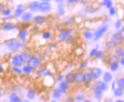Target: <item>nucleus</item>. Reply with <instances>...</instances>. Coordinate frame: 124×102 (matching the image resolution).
<instances>
[{
	"label": "nucleus",
	"instance_id": "nucleus-1",
	"mask_svg": "<svg viewBox=\"0 0 124 102\" xmlns=\"http://www.w3.org/2000/svg\"><path fill=\"white\" fill-rule=\"evenodd\" d=\"M5 44H6V46L8 47V48L9 50H13V51L18 50L21 47H22V45H21L20 43L18 40H16L15 39H10L8 40H5Z\"/></svg>",
	"mask_w": 124,
	"mask_h": 102
},
{
	"label": "nucleus",
	"instance_id": "nucleus-2",
	"mask_svg": "<svg viewBox=\"0 0 124 102\" xmlns=\"http://www.w3.org/2000/svg\"><path fill=\"white\" fill-rule=\"evenodd\" d=\"M93 91H102L104 92L107 89V85L104 82H96L93 84L91 87Z\"/></svg>",
	"mask_w": 124,
	"mask_h": 102
},
{
	"label": "nucleus",
	"instance_id": "nucleus-3",
	"mask_svg": "<svg viewBox=\"0 0 124 102\" xmlns=\"http://www.w3.org/2000/svg\"><path fill=\"white\" fill-rule=\"evenodd\" d=\"M107 29H108V25H107V24H104V25L101 26V28H99L98 30H97L95 31V33H94L95 40H99L101 37L106 33V31H107Z\"/></svg>",
	"mask_w": 124,
	"mask_h": 102
},
{
	"label": "nucleus",
	"instance_id": "nucleus-4",
	"mask_svg": "<svg viewBox=\"0 0 124 102\" xmlns=\"http://www.w3.org/2000/svg\"><path fill=\"white\" fill-rule=\"evenodd\" d=\"M38 10L41 12H48L51 10V5L49 3V2H42L40 4H39Z\"/></svg>",
	"mask_w": 124,
	"mask_h": 102
},
{
	"label": "nucleus",
	"instance_id": "nucleus-5",
	"mask_svg": "<svg viewBox=\"0 0 124 102\" xmlns=\"http://www.w3.org/2000/svg\"><path fill=\"white\" fill-rule=\"evenodd\" d=\"M28 65L32 68V69H36L37 67H38L40 65V60L37 57L35 56H31L30 59L28 61Z\"/></svg>",
	"mask_w": 124,
	"mask_h": 102
},
{
	"label": "nucleus",
	"instance_id": "nucleus-6",
	"mask_svg": "<svg viewBox=\"0 0 124 102\" xmlns=\"http://www.w3.org/2000/svg\"><path fill=\"white\" fill-rule=\"evenodd\" d=\"M112 40L114 41L115 44H122V42L123 40V37L121 32H117V33L114 34L112 36Z\"/></svg>",
	"mask_w": 124,
	"mask_h": 102
},
{
	"label": "nucleus",
	"instance_id": "nucleus-7",
	"mask_svg": "<svg viewBox=\"0 0 124 102\" xmlns=\"http://www.w3.org/2000/svg\"><path fill=\"white\" fill-rule=\"evenodd\" d=\"M72 29H67V30H65L63 31H62L61 33L59 34L58 37L59 39H60V40H65L67 39V37L70 36V34H71L72 33Z\"/></svg>",
	"mask_w": 124,
	"mask_h": 102
},
{
	"label": "nucleus",
	"instance_id": "nucleus-8",
	"mask_svg": "<svg viewBox=\"0 0 124 102\" xmlns=\"http://www.w3.org/2000/svg\"><path fill=\"white\" fill-rule=\"evenodd\" d=\"M24 60L22 57H21V54L20 55H16L13 57L12 59V63L15 66H20L24 63Z\"/></svg>",
	"mask_w": 124,
	"mask_h": 102
},
{
	"label": "nucleus",
	"instance_id": "nucleus-9",
	"mask_svg": "<svg viewBox=\"0 0 124 102\" xmlns=\"http://www.w3.org/2000/svg\"><path fill=\"white\" fill-rule=\"evenodd\" d=\"M91 75H92L93 76V78H95V79H98L101 76V74H102V71L101 69H99V68H93L92 70H91Z\"/></svg>",
	"mask_w": 124,
	"mask_h": 102
},
{
	"label": "nucleus",
	"instance_id": "nucleus-10",
	"mask_svg": "<svg viewBox=\"0 0 124 102\" xmlns=\"http://www.w3.org/2000/svg\"><path fill=\"white\" fill-rule=\"evenodd\" d=\"M75 76V82H77L78 84H81L84 82V74L81 72H76L75 74H74Z\"/></svg>",
	"mask_w": 124,
	"mask_h": 102
},
{
	"label": "nucleus",
	"instance_id": "nucleus-11",
	"mask_svg": "<svg viewBox=\"0 0 124 102\" xmlns=\"http://www.w3.org/2000/svg\"><path fill=\"white\" fill-rule=\"evenodd\" d=\"M2 29L4 30V31H12L13 29L15 28V25L12 23H10V22H5L3 23L2 25Z\"/></svg>",
	"mask_w": 124,
	"mask_h": 102
},
{
	"label": "nucleus",
	"instance_id": "nucleus-12",
	"mask_svg": "<svg viewBox=\"0 0 124 102\" xmlns=\"http://www.w3.org/2000/svg\"><path fill=\"white\" fill-rule=\"evenodd\" d=\"M65 92H63L62 90H61L60 88H56L53 91V98L55 99H59L62 97V95L64 94Z\"/></svg>",
	"mask_w": 124,
	"mask_h": 102
},
{
	"label": "nucleus",
	"instance_id": "nucleus-13",
	"mask_svg": "<svg viewBox=\"0 0 124 102\" xmlns=\"http://www.w3.org/2000/svg\"><path fill=\"white\" fill-rule=\"evenodd\" d=\"M34 22L37 24H44L46 22V18L44 17V16H42V15H38V16H36V17H34Z\"/></svg>",
	"mask_w": 124,
	"mask_h": 102
},
{
	"label": "nucleus",
	"instance_id": "nucleus-14",
	"mask_svg": "<svg viewBox=\"0 0 124 102\" xmlns=\"http://www.w3.org/2000/svg\"><path fill=\"white\" fill-rule=\"evenodd\" d=\"M93 80V76L91 72H86L84 74V82L86 83H90L92 82Z\"/></svg>",
	"mask_w": 124,
	"mask_h": 102
},
{
	"label": "nucleus",
	"instance_id": "nucleus-15",
	"mask_svg": "<svg viewBox=\"0 0 124 102\" xmlns=\"http://www.w3.org/2000/svg\"><path fill=\"white\" fill-rule=\"evenodd\" d=\"M66 82L68 84H72L75 82V76L73 73H68L66 76Z\"/></svg>",
	"mask_w": 124,
	"mask_h": 102
},
{
	"label": "nucleus",
	"instance_id": "nucleus-16",
	"mask_svg": "<svg viewBox=\"0 0 124 102\" xmlns=\"http://www.w3.org/2000/svg\"><path fill=\"white\" fill-rule=\"evenodd\" d=\"M32 18V15L30 12H24L21 15V20L24 21H28Z\"/></svg>",
	"mask_w": 124,
	"mask_h": 102
},
{
	"label": "nucleus",
	"instance_id": "nucleus-17",
	"mask_svg": "<svg viewBox=\"0 0 124 102\" xmlns=\"http://www.w3.org/2000/svg\"><path fill=\"white\" fill-rule=\"evenodd\" d=\"M61 90H62L63 92L66 93V92L67 91V89L69 88V85L66 81H60V88Z\"/></svg>",
	"mask_w": 124,
	"mask_h": 102
},
{
	"label": "nucleus",
	"instance_id": "nucleus-18",
	"mask_svg": "<svg viewBox=\"0 0 124 102\" xmlns=\"http://www.w3.org/2000/svg\"><path fill=\"white\" fill-rule=\"evenodd\" d=\"M38 6H39V3L37 2V1H34L32 2L30 5H29V8L31 11H33V12H36V11L38 10Z\"/></svg>",
	"mask_w": 124,
	"mask_h": 102
},
{
	"label": "nucleus",
	"instance_id": "nucleus-19",
	"mask_svg": "<svg viewBox=\"0 0 124 102\" xmlns=\"http://www.w3.org/2000/svg\"><path fill=\"white\" fill-rule=\"evenodd\" d=\"M119 60L120 59L118 58V56L116 55H111V56H110V57L108 59V63L111 65L113 63H119Z\"/></svg>",
	"mask_w": 124,
	"mask_h": 102
},
{
	"label": "nucleus",
	"instance_id": "nucleus-20",
	"mask_svg": "<svg viewBox=\"0 0 124 102\" xmlns=\"http://www.w3.org/2000/svg\"><path fill=\"white\" fill-rule=\"evenodd\" d=\"M112 78H113V76L111 75L110 72H105L104 73V77H103V79H104V82H106V83L110 82L112 80Z\"/></svg>",
	"mask_w": 124,
	"mask_h": 102
},
{
	"label": "nucleus",
	"instance_id": "nucleus-21",
	"mask_svg": "<svg viewBox=\"0 0 124 102\" xmlns=\"http://www.w3.org/2000/svg\"><path fill=\"white\" fill-rule=\"evenodd\" d=\"M123 94V88H118L116 89H114V95L116 97H120Z\"/></svg>",
	"mask_w": 124,
	"mask_h": 102
},
{
	"label": "nucleus",
	"instance_id": "nucleus-22",
	"mask_svg": "<svg viewBox=\"0 0 124 102\" xmlns=\"http://www.w3.org/2000/svg\"><path fill=\"white\" fill-rule=\"evenodd\" d=\"M57 8H58L57 9V12L60 15H63L65 14V8H64V5H63L62 3L59 4Z\"/></svg>",
	"mask_w": 124,
	"mask_h": 102
},
{
	"label": "nucleus",
	"instance_id": "nucleus-23",
	"mask_svg": "<svg viewBox=\"0 0 124 102\" xmlns=\"http://www.w3.org/2000/svg\"><path fill=\"white\" fill-rule=\"evenodd\" d=\"M10 101L12 102H21V98L18 95H16V94H12L10 95Z\"/></svg>",
	"mask_w": 124,
	"mask_h": 102
},
{
	"label": "nucleus",
	"instance_id": "nucleus-24",
	"mask_svg": "<svg viewBox=\"0 0 124 102\" xmlns=\"http://www.w3.org/2000/svg\"><path fill=\"white\" fill-rule=\"evenodd\" d=\"M35 91H34L33 89H30L28 92V94H27V97L30 100H33L35 98Z\"/></svg>",
	"mask_w": 124,
	"mask_h": 102
},
{
	"label": "nucleus",
	"instance_id": "nucleus-25",
	"mask_svg": "<svg viewBox=\"0 0 124 102\" xmlns=\"http://www.w3.org/2000/svg\"><path fill=\"white\" fill-rule=\"evenodd\" d=\"M116 46V44L113 40L107 42L106 44V47H107V49H108V50H113L114 48H115Z\"/></svg>",
	"mask_w": 124,
	"mask_h": 102
},
{
	"label": "nucleus",
	"instance_id": "nucleus-26",
	"mask_svg": "<svg viewBox=\"0 0 124 102\" xmlns=\"http://www.w3.org/2000/svg\"><path fill=\"white\" fill-rule=\"evenodd\" d=\"M116 54L118 57H123L124 56V51H123V48L119 47L116 50Z\"/></svg>",
	"mask_w": 124,
	"mask_h": 102
},
{
	"label": "nucleus",
	"instance_id": "nucleus-27",
	"mask_svg": "<svg viewBox=\"0 0 124 102\" xmlns=\"http://www.w3.org/2000/svg\"><path fill=\"white\" fill-rule=\"evenodd\" d=\"M21 57H22L24 62H28V60L30 59V57H31V56L29 55V53H26V52L22 53L21 54Z\"/></svg>",
	"mask_w": 124,
	"mask_h": 102
},
{
	"label": "nucleus",
	"instance_id": "nucleus-28",
	"mask_svg": "<svg viewBox=\"0 0 124 102\" xmlns=\"http://www.w3.org/2000/svg\"><path fill=\"white\" fill-rule=\"evenodd\" d=\"M21 8V5H19V6L18 7V8L16 9L15 12V15L17 16V17H19V16H21L23 13V9Z\"/></svg>",
	"mask_w": 124,
	"mask_h": 102
},
{
	"label": "nucleus",
	"instance_id": "nucleus-29",
	"mask_svg": "<svg viewBox=\"0 0 124 102\" xmlns=\"http://www.w3.org/2000/svg\"><path fill=\"white\" fill-rule=\"evenodd\" d=\"M27 34H28V32H27V31H26V30H22V31H20L18 37H19V38H20V39L24 40V39L25 38V37H26Z\"/></svg>",
	"mask_w": 124,
	"mask_h": 102
},
{
	"label": "nucleus",
	"instance_id": "nucleus-30",
	"mask_svg": "<svg viewBox=\"0 0 124 102\" xmlns=\"http://www.w3.org/2000/svg\"><path fill=\"white\" fill-rule=\"evenodd\" d=\"M102 96V91H94V97L97 100H100L101 99Z\"/></svg>",
	"mask_w": 124,
	"mask_h": 102
},
{
	"label": "nucleus",
	"instance_id": "nucleus-31",
	"mask_svg": "<svg viewBox=\"0 0 124 102\" xmlns=\"http://www.w3.org/2000/svg\"><path fill=\"white\" fill-rule=\"evenodd\" d=\"M117 69H119V63H113L110 65V70L112 72H116Z\"/></svg>",
	"mask_w": 124,
	"mask_h": 102
},
{
	"label": "nucleus",
	"instance_id": "nucleus-32",
	"mask_svg": "<svg viewBox=\"0 0 124 102\" xmlns=\"http://www.w3.org/2000/svg\"><path fill=\"white\" fill-rule=\"evenodd\" d=\"M94 56H96L97 59H102L104 56V53L103 51H101V50H97Z\"/></svg>",
	"mask_w": 124,
	"mask_h": 102
},
{
	"label": "nucleus",
	"instance_id": "nucleus-33",
	"mask_svg": "<svg viewBox=\"0 0 124 102\" xmlns=\"http://www.w3.org/2000/svg\"><path fill=\"white\" fill-rule=\"evenodd\" d=\"M32 69H32L29 65H28V66H25L23 67L22 71H23L24 72L27 73V74H29V73H31V72H32Z\"/></svg>",
	"mask_w": 124,
	"mask_h": 102
},
{
	"label": "nucleus",
	"instance_id": "nucleus-34",
	"mask_svg": "<svg viewBox=\"0 0 124 102\" xmlns=\"http://www.w3.org/2000/svg\"><path fill=\"white\" fill-rule=\"evenodd\" d=\"M102 5L106 6L107 8H110L112 6L113 3H112V1H110V0H104V2Z\"/></svg>",
	"mask_w": 124,
	"mask_h": 102
},
{
	"label": "nucleus",
	"instance_id": "nucleus-35",
	"mask_svg": "<svg viewBox=\"0 0 124 102\" xmlns=\"http://www.w3.org/2000/svg\"><path fill=\"white\" fill-rule=\"evenodd\" d=\"M83 36L85 37L86 39L90 40L93 37V34L91 33V32H89V31H87V32H85V33L83 34Z\"/></svg>",
	"mask_w": 124,
	"mask_h": 102
},
{
	"label": "nucleus",
	"instance_id": "nucleus-36",
	"mask_svg": "<svg viewBox=\"0 0 124 102\" xmlns=\"http://www.w3.org/2000/svg\"><path fill=\"white\" fill-rule=\"evenodd\" d=\"M116 84L118 85V87H120V88H124V78H120L117 81Z\"/></svg>",
	"mask_w": 124,
	"mask_h": 102
},
{
	"label": "nucleus",
	"instance_id": "nucleus-37",
	"mask_svg": "<svg viewBox=\"0 0 124 102\" xmlns=\"http://www.w3.org/2000/svg\"><path fill=\"white\" fill-rule=\"evenodd\" d=\"M50 37H51V34H50V32H48V31L44 32V33L43 34V38L45 39V40H47V39L50 38Z\"/></svg>",
	"mask_w": 124,
	"mask_h": 102
},
{
	"label": "nucleus",
	"instance_id": "nucleus-38",
	"mask_svg": "<svg viewBox=\"0 0 124 102\" xmlns=\"http://www.w3.org/2000/svg\"><path fill=\"white\" fill-rule=\"evenodd\" d=\"M109 12H110V15L111 16L115 15H116V8H115L114 7H112V6H111V7L109 8Z\"/></svg>",
	"mask_w": 124,
	"mask_h": 102
},
{
	"label": "nucleus",
	"instance_id": "nucleus-39",
	"mask_svg": "<svg viewBox=\"0 0 124 102\" xmlns=\"http://www.w3.org/2000/svg\"><path fill=\"white\" fill-rule=\"evenodd\" d=\"M40 72L42 73L45 76H50V75H51V72L49 70H47V69H43V70L40 71Z\"/></svg>",
	"mask_w": 124,
	"mask_h": 102
},
{
	"label": "nucleus",
	"instance_id": "nucleus-40",
	"mask_svg": "<svg viewBox=\"0 0 124 102\" xmlns=\"http://www.w3.org/2000/svg\"><path fill=\"white\" fill-rule=\"evenodd\" d=\"M76 100L78 101H84V94L82 93H80L76 96Z\"/></svg>",
	"mask_w": 124,
	"mask_h": 102
},
{
	"label": "nucleus",
	"instance_id": "nucleus-41",
	"mask_svg": "<svg viewBox=\"0 0 124 102\" xmlns=\"http://www.w3.org/2000/svg\"><path fill=\"white\" fill-rule=\"evenodd\" d=\"M12 69H13V71L15 72H16V73H21V72H22V70L21 69H18V66H15V67H13L12 68Z\"/></svg>",
	"mask_w": 124,
	"mask_h": 102
},
{
	"label": "nucleus",
	"instance_id": "nucleus-42",
	"mask_svg": "<svg viewBox=\"0 0 124 102\" xmlns=\"http://www.w3.org/2000/svg\"><path fill=\"white\" fill-rule=\"evenodd\" d=\"M115 27L116 29H120L121 28V21L120 20H117V21L116 22Z\"/></svg>",
	"mask_w": 124,
	"mask_h": 102
},
{
	"label": "nucleus",
	"instance_id": "nucleus-43",
	"mask_svg": "<svg viewBox=\"0 0 124 102\" xmlns=\"http://www.w3.org/2000/svg\"><path fill=\"white\" fill-rule=\"evenodd\" d=\"M2 14L5 16H8V15H11V10L9 9H7V10H4L2 12Z\"/></svg>",
	"mask_w": 124,
	"mask_h": 102
},
{
	"label": "nucleus",
	"instance_id": "nucleus-44",
	"mask_svg": "<svg viewBox=\"0 0 124 102\" xmlns=\"http://www.w3.org/2000/svg\"><path fill=\"white\" fill-rule=\"evenodd\" d=\"M97 50H98L97 49H92V50H91V51L90 53H89V56H90V57L94 56L95 55V53H96Z\"/></svg>",
	"mask_w": 124,
	"mask_h": 102
},
{
	"label": "nucleus",
	"instance_id": "nucleus-45",
	"mask_svg": "<svg viewBox=\"0 0 124 102\" xmlns=\"http://www.w3.org/2000/svg\"><path fill=\"white\" fill-rule=\"evenodd\" d=\"M87 65H88V61H85V63H82V64H81V66H80V69H82V68L84 69L85 67L87 66Z\"/></svg>",
	"mask_w": 124,
	"mask_h": 102
},
{
	"label": "nucleus",
	"instance_id": "nucleus-46",
	"mask_svg": "<svg viewBox=\"0 0 124 102\" xmlns=\"http://www.w3.org/2000/svg\"><path fill=\"white\" fill-rule=\"evenodd\" d=\"M78 0H67V2L69 3V4H74V3H76L78 2Z\"/></svg>",
	"mask_w": 124,
	"mask_h": 102
},
{
	"label": "nucleus",
	"instance_id": "nucleus-47",
	"mask_svg": "<svg viewBox=\"0 0 124 102\" xmlns=\"http://www.w3.org/2000/svg\"><path fill=\"white\" fill-rule=\"evenodd\" d=\"M119 62H120V64L122 66L124 65V59H123V57H121L120 60H119Z\"/></svg>",
	"mask_w": 124,
	"mask_h": 102
},
{
	"label": "nucleus",
	"instance_id": "nucleus-48",
	"mask_svg": "<svg viewBox=\"0 0 124 102\" xmlns=\"http://www.w3.org/2000/svg\"><path fill=\"white\" fill-rule=\"evenodd\" d=\"M54 1L58 4H61V3H62L64 2V0H54Z\"/></svg>",
	"mask_w": 124,
	"mask_h": 102
},
{
	"label": "nucleus",
	"instance_id": "nucleus-49",
	"mask_svg": "<svg viewBox=\"0 0 124 102\" xmlns=\"http://www.w3.org/2000/svg\"><path fill=\"white\" fill-rule=\"evenodd\" d=\"M62 76H58V77H57V80H58L59 82L62 81Z\"/></svg>",
	"mask_w": 124,
	"mask_h": 102
},
{
	"label": "nucleus",
	"instance_id": "nucleus-50",
	"mask_svg": "<svg viewBox=\"0 0 124 102\" xmlns=\"http://www.w3.org/2000/svg\"><path fill=\"white\" fill-rule=\"evenodd\" d=\"M67 101H73L74 100H73L72 98H67Z\"/></svg>",
	"mask_w": 124,
	"mask_h": 102
},
{
	"label": "nucleus",
	"instance_id": "nucleus-51",
	"mask_svg": "<svg viewBox=\"0 0 124 102\" xmlns=\"http://www.w3.org/2000/svg\"><path fill=\"white\" fill-rule=\"evenodd\" d=\"M0 72H3V69L2 67V65L0 64Z\"/></svg>",
	"mask_w": 124,
	"mask_h": 102
},
{
	"label": "nucleus",
	"instance_id": "nucleus-52",
	"mask_svg": "<svg viewBox=\"0 0 124 102\" xmlns=\"http://www.w3.org/2000/svg\"><path fill=\"white\" fill-rule=\"evenodd\" d=\"M112 87H113V88H112L113 90H114V89H115V83H114V82L112 84Z\"/></svg>",
	"mask_w": 124,
	"mask_h": 102
},
{
	"label": "nucleus",
	"instance_id": "nucleus-53",
	"mask_svg": "<svg viewBox=\"0 0 124 102\" xmlns=\"http://www.w3.org/2000/svg\"><path fill=\"white\" fill-rule=\"evenodd\" d=\"M42 2H50V0H41Z\"/></svg>",
	"mask_w": 124,
	"mask_h": 102
},
{
	"label": "nucleus",
	"instance_id": "nucleus-54",
	"mask_svg": "<svg viewBox=\"0 0 124 102\" xmlns=\"http://www.w3.org/2000/svg\"><path fill=\"white\" fill-rule=\"evenodd\" d=\"M117 102H123V101H120V100H118V101H116Z\"/></svg>",
	"mask_w": 124,
	"mask_h": 102
}]
</instances>
